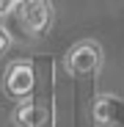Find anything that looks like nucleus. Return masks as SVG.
I'll use <instances>...</instances> for the list:
<instances>
[{
  "label": "nucleus",
  "mask_w": 124,
  "mask_h": 127,
  "mask_svg": "<svg viewBox=\"0 0 124 127\" xmlns=\"http://www.w3.org/2000/svg\"><path fill=\"white\" fill-rule=\"evenodd\" d=\"M91 116L99 127H113L116 116H119V102L116 97H97L91 105Z\"/></svg>",
  "instance_id": "5"
},
{
  "label": "nucleus",
  "mask_w": 124,
  "mask_h": 127,
  "mask_svg": "<svg viewBox=\"0 0 124 127\" xmlns=\"http://www.w3.org/2000/svg\"><path fill=\"white\" fill-rule=\"evenodd\" d=\"M102 64V50L97 41L86 39V41H77V44L69 47V53L64 55V69L72 77H83V75H91L99 69Z\"/></svg>",
  "instance_id": "3"
},
{
  "label": "nucleus",
  "mask_w": 124,
  "mask_h": 127,
  "mask_svg": "<svg viewBox=\"0 0 124 127\" xmlns=\"http://www.w3.org/2000/svg\"><path fill=\"white\" fill-rule=\"evenodd\" d=\"M47 119H50V111L30 99L19 102L14 108V124H19V127H41V124H47Z\"/></svg>",
  "instance_id": "4"
},
{
  "label": "nucleus",
  "mask_w": 124,
  "mask_h": 127,
  "mask_svg": "<svg viewBox=\"0 0 124 127\" xmlns=\"http://www.w3.org/2000/svg\"><path fill=\"white\" fill-rule=\"evenodd\" d=\"M17 22L30 39L47 36L52 28V3L50 0H22L17 3Z\"/></svg>",
  "instance_id": "1"
},
{
  "label": "nucleus",
  "mask_w": 124,
  "mask_h": 127,
  "mask_svg": "<svg viewBox=\"0 0 124 127\" xmlns=\"http://www.w3.org/2000/svg\"><path fill=\"white\" fill-rule=\"evenodd\" d=\"M17 3H22V0H17Z\"/></svg>",
  "instance_id": "8"
},
{
  "label": "nucleus",
  "mask_w": 124,
  "mask_h": 127,
  "mask_svg": "<svg viewBox=\"0 0 124 127\" xmlns=\"http://www.w3.org/2000/svg\"><path fill=\"white\" fill-rule=\"evenodd\" d=\"M8 47H11V36H8V31L3 25H0V55H6Z\"/></svg>",
  "instance_id": "6"
},
{
  "label": "nucleus",
  "mask_w": 124,
  "mask_h": 127,
  "mask_svg": "<svg viewBox=\"0 0 124 127\" xmlns=\"http://www.w3.org/2000/svg\"><path fill=\"white\" fill-rule=\"evenodd\" d=\"M14 8H17V0H0V19L8 17Z\"/></svg>",
  "instance_id": "7"
},
{
  "label": "nucleus",
  "mask_w": 124,
  "mask_h": 127,
  "mask_svg": "<svg viewBox=\"0 0 124 127\" xmlns=\"http://www.w3.org/2000/svg\"><path fill=\"white\" fill-rule=\"evenodd\" d=\"M36 86V75H33V64L30 61H11L6 72H3V91L14 102H28Z\"/></svg>",
  "instance_id": "2"
}]
</instances>
